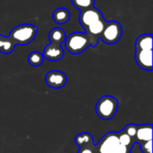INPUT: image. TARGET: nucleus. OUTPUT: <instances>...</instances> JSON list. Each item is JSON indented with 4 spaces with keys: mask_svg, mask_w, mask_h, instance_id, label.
Here are the masks:
<instances>
[{
    "mask_svg": "<svg viewBox=\"0 0 153 153\" xmlns=\"http://www.w3.org/2000/svg\"><path fill=\"white\" fill-rule=\"evenodd\" d=\"M131 148H129V147H126V146H125V145H122V144H118L114 150H113V152L111 153H130L131 152Z\"/></svg>",
    "mask_w": 153,
    "mask_h": 153,
    "instance_id": "obj_21",
    "label": "nucleus"
},
{
    "mask_svg": "<svg viewBox=\"0 0 153 153\" xmlns=\"http://www.w3.org/2000/svg\"><path fill=\"white\" fill-rule=\"evenodd\" d=\"M77 153H97L96 145L94 143V141L89 142L87 143H84V144L79 146V150H78Z\"/></svg>",
    "mask_w": 153,
    "mask_h": 153,
    "instance_id": "obj_18",
    "label": "nucleus"
},
{
    "mask_svg": "<svg viewBox=\"0 0 153 153\" xmlns=\"http://www.w3.org/2000/svg\"><path fill=\"white\" fill-rule=\"evenodd\" d=\"M70 17H71L70 11L65 7L56 8L52 13V18H53L54 22L60 25L66 23L70 20Z\"/></svg>",
    "mask_w": 153,
    "mask_h": 153,
    "instance_id": "obj_11",
    "label": "nucleus"
},
{
    "mask_svg": "<svg viewBox=\"0 0 153 153\" xmlns=\"http://www.w3.org/2000/svg\"><path fill=\"white\" fill-rule=\"evenodd\" d=\"M79 22L84 29L85 33L91 39L94 45L97 46L107 22L101 11L95 6L82 11L79 15Z\"/></svg>",
    "mask_w": 153,
    "mask_h": 153,
    "instance_id": "obj_1",
    "label": "nucleus"
},
{
    "mask_svg": "<svg viewBox=\"0 0 153 153\" xmlns=\"http://www.w3.org/2000/svg\"><path fill=\"white\" fill-rule=\"evenodd\" d=\"M143 153H152V141L139 144Z\"/></svg>",
    "mask_w": 153,
    "mask_h": 153,
    "instance_id": "obj_20",
    "label": "nucleus"
},
{
    "mask_svg": "<svg viewBox=\"0 0 153 153\" xmlns=\"http://www.w3.org/2000/svg\"><path fill=\"white\" fill-rule=\"evenodd\" d=\"M48 39L50 43H55L57 45H61L65 42L66 39V34L65 31L59 27L53 28L48 34Z\"/></svg>",
    "mask_w": 153,
    "mask_h": 153,
    "instance_id": "obj_12",
    "label": "nucleus"
},
{
    "mask_svg": "<svg viewBox=\"0 0 153 153\" xmlns=\"http://www.w3.org/2000/svg\"><path fill=\"white\" fill-rule=\"evenodd\" d=\"M15 44L9 37H5L0 34V53L10 54L13 51Z\"/></svg>",
    "mask_w": 153,
    "mask_h": 153,
    "instance_id": "obj_13",
    "label": "nucleus"
},
{
    "mask_svg": "<svg viewBox=\"0 0 153 153\" xmlns=\"http://www.w3.org/2000/svg\"><path fill=\"white\" fill-rule=\"evenodd\" d=\"M65 48L73 55H78L84 52L89 47H96L91 39L84 32H73L66 36L64 42Z\"/></svg>",
    "mask_w": 153,
    "mask_h": 153,
    "instance_id": "obj_3",
    "label": "nucleus"
},
{
    "mask_svg": "<svg viewBox=\"0 0 153 153\" xmlns=\"http://www.w3.org/2000/svg\"><path fill=\"white\" fill-rule=\"evenodd\" d=\"M149 141H152V125L144 124L138 126L136 135L134 139V143H143Z\"/></svg>",
    "mask_w": 153,
    "mask_h": 153,
    "instance_id": "obj_10",
    "label": "nucleus"
},
{
    "mask_svg": "<svg viewBox=\"0 0 153 153\" xmlns=\"http://www.w3.org/2000/svg\"><path fill=\"white\" fill-rule=\"evenodd\" d=\"M44 61V56L42 53L39 51H32L28 56V63L32 66H39Z\"/></svg>",
    "mask_w": 153,
    "mask_h": 153,
    "instance_id": "obj_14",
    "label": "nucleus"
},
{
    "mask_svg": "<svg viewBox=\"0 0 153 153\" xmlns=\"http://www.w3.org/2000/svg\"><path fill=\"white\" fill-rule=\"evenodd\" d=\"M38 32V28L30 23H22L15 26L10 32L9 38L15 45L25 46L33 41Z\"/></svg>",
    "mask_w": 153,
    "mask_h": 153,
    "instance_id": "obj_4",
    "label": "nucleus"
},
{
    "mask_svg": "<svg viewBox=\"0 0 153 153\" xmlns=\"http://www.w3.org/2000/svg\"><path fill=\"white\" fill-rule=\"evenodd\" d=\"M91 141H93V137L91 136V134L86 133V132L81 133V134H77L75 136V138H74V143H75V144L78 147L81 146V145H82V144H84V143H87L89 142H91Z\"/></svg>",
    "mask_w": 153,
    "mask_h": 153,
    "instance_id": "obj_16",
    "label": "nucleus"
},
{
    "mask_svg": "<svg viewBox=\"0 0 153 153\" xmlns=\"http://www.w3.org/2000/svg\"><path fill=\"white\" fill-rule=\"evenodd\" d=\"M118 139H119V143L120 144L125 145L126 147H129L131 149L134 145V143L133 139L127 134H126L123 130L118 133Z\"/></svg>",
    "mask_w": 153,
    "mask_h": 153,
    "instance_id": "obj_17",
    "label": "nucleus"
},
{
    "mask_svg": "<svg viewBox=\"0 0 153 153\" xmlns=\"http://www.w3.org/2000/svg\"><path fill=\"white\" fill-rule=\"evenodd\" d=\"M45 82L50 88L58 90L65 87L67 82V77L66 74L62 71L52 70L47 73L45 75Z\"/></svg>",
    "mask_w": 153,
    "mask_h": 153,
    "instance_id": "obj_8",
    "label": "nucleus"
},
{
    "mask_svg": "<svg viewBox=\"0 0 153 153\" xmlns=\"http://www.w3.org/2000/svg\"><path fill=\"white\" fill-rule=\"evenodd\" d=\"M73 5L80 10V12L94 7L95 0H71Z\"/></svg>",
    "mask_w": 153,
    "mask_h": 153,
    "instance_id": "obj_15",
    "label": "nucleus"
},
{
    "mask_svg": "<svg viewBox=\"0 0 153 153\" xmlns=\"http://www.w3.org/2000/svg\"><path fill=\"white\" fill-rule=\"evenodd\" d=\"M119 144L118 133L109 132L106 134L100 141L95 144L97 153H111L113 150Z\"/></svg>",
    "mask_w": 153,
    "mask_h": 153,
    "instance_id": "obj_7",
    "label": "nucleus"
},
{
    "mask_svg": "<svg viewBox=\"0 0 153 153\" xmlns=\"http://www.w3.org/2000/svg\"><path fill=\"white\" fill-rule=\"evenodd\" d=\"M123 33V29L121 24L117 21L106 22L104 29L100 34V39L108 45H114L117 43Z\"/></svg>",
    "mask_w": 153,
    "mask_h": 153,
    "instance_id": "obj_6",
    "label": "nucleus"
},
{
    "mask_svg": "<svg viewBox=\"0 0 153 153\" xmlns=\"http://www.w3.org/2000/svg\"><path fill=\"white\" fill-rule=\"evenodd\" d=\"M44 58H46L48 61L56 62L59 61L63 58L65 55V51L61 45H57L55 43H49L44 48V51L42 53Z\"/></svg>",
    "mask_w": 153,
    "mask_h": 153,
    "instance_id": "obj_9",
    "label": "nucleus"
},
{
    "mask_svg": "<svg viewBox=\"0 0 153 153\" xmlns=\"http://www.w3.org/2000/svg\"><path fill=\"white\" fill-rule=\"evenodd\" d=\"M117 108H118L117 99L109 95H105L101 97L98 100L95 106L96 114L99 116L100 118L103 120L112 119L117 114Z\"/></svg>",
    "mask_w": 153,
    "mask_h": 153,
    "instance_id": "obj_5",
    "label": "nucleus"
},
{
    "mask_svg": "<svg viewBox=\"0 0 153 153\" xmlns=\"http://www.w3.org/2000/svg\"><path fill=\"white\" fill-rule=\"evenodd\" d=\"M137 127H138V126L135 125V124H129V125H127V126L123 129V131H124L126 134H127L133 139V141H134V137H135V135H136ZM134 144H135V143H134Z\"/></svg>",
    "mask_w": 153,
    "mask_h": 153,
    "instance_id": "obj_19",
    "label": "nucleus"
},
{
    "mask_svg": "<svg viewBox=\"0 0 153 153\" xmlns=\"http://www.w3.org/2000/svg\"><path fill=\"white\" fill-rule=\"evenodd\" d=\"M135 61L145 71L152 70V34L140 35L135 41Z\"/></svg>",
    "mask_w": 153,
    "mask_h": 153,
    "instance_id": "obj_2",
    "label": "nucleus"
}]
</instances>
